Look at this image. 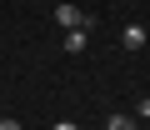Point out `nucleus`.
<instances>
[{"label":"nucleus","mask_w":150,"mask_h":130,"mask_svg":"<svg viewBox=\"0 0 150 130\" xmlns=\"http://www.w3.org/2000/svg\"><path fill=\"white\" fill-rule=\"evenodd\" d=\"M85 45H90V30H85V25H80V30H65V50H70V55H80Z\"/></svg>","instance_id":"3"},{"label":"nucleus","mask_w":150,"mask_h":130,"mask_svg":"<svg viewBox=\"0 0 150 130\" xmlns=\"http://www.w3.org/2000/svg\"><path fill=\"white\" fill-rule=\"evenodd\" d=\"M105 130H140V125H135V115H120V110H115V115L105 120Z\"/></svg>","instance_id":"4"},{"label":"nucleus","mask_w":150,"mask_h":130,"mask_svg":"<svg viewBox=\"0 0 150 130\" xmlns=\"http://www.w3.org/2000/svg\"><path fill=\"white\" fill-rule=\"evenodd\" d=\"M50 130H80V125H75V120H55Z\"/></svg>","instance_id":"6"},{"label":"nucleus","mask_w":150,"mask_h":130,"mask_svg":"<svg viewBox=\"0 0 150 130\" xmlns=\"http://www.w3.org/2000/svg\"><path fill=\"white\" fill-rule=\"evenodd\" d=\"M0 130H25L20 120H10V115H0Z\"/></svg>","instance_id":"5"},{"label":"nucleus","mask_w":150,"mask_h":130,"mask_svg":"<svg viewBox=\"0 0 150 130\" xmlns=\"http://www.w3.org/2000/svg\"><path fill=\"white\" fill-rule=\"evenodd\" d=\"M55 20H60V25H70V30H80V25H85V15L75 10L70 0H65V5H55Z\"/></svg>","instance_id":"2"},{"label":"nucleus","mask_w":150,"mask_h":130,"mask_svg":"<svg viewBox=\"0 0 150 130\" xmlns=\"http://www.w3.org/2000/svg\"><path fill=\"white\" fill-rule=\"evenodd\" d=\"M145 40H150L145 25H125V30H120V45H125V50H145Z\"/></svg>","instance_id":"1"}]
</instances>
